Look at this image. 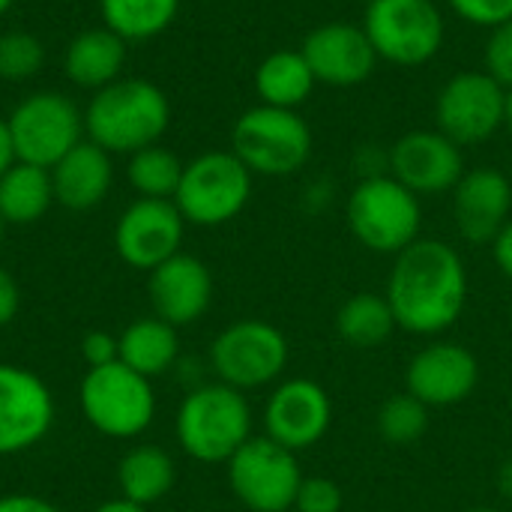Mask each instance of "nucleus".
Wrapping results in <instances>:
<instances>
[{"mask_svg":"<svg viewBox=\"0 0 512 512\" xmlns=\"http://www.w3.org/2000/svg\"><path fill=\"white\" fill-rule=\"evenodd\" d=\"M456 231L474 243H492L512 219V183L498 168H474L453 189Z\"/></svg>","mask_w":512,"mask_h":512,"instance_id":"aec40b11","label":"nucleus"},{"mask_svg":"<svg viewBox=\"0 0 512 512\" xmlns=\"http://www.w3.org/2000/svg\"><path fill=\"white\" fill-rule=\"evenodd\" d=\"M492 255H495L498 270L512 282V219L501 228V234L492 240Z\"/></svg>","mask_w":512,"mask_h":512,"instance_id":"4c0bfd02","label":"nucleus"},{"mask_svg":"<svg viewBox=\"0 0 512 512\" xmlns=\"http://www.w3.org/2000/svg\"><path fill=\"white\" fill-rule=\"evenodd\" d=\"M456 15L477 27H498L512 18V0H447Z\"/></svg>","mask_w":512,"mask_h":512,"instance_id":"72a5a7b5","label":"nucleus"},{"mask_svg":"<svg viewBox=\"0 0 512 512\" xmlns=\"http://www.w3.org/2000/svg\"><path fill=\"white\" fill-rule=\"evenodd\" d=\"M147 294L153 315L180 330L207 315L213 303V273L201 258L177 252L174 258L150 270Z\"/></svg>","mask_w":512,"mask_h":512,"instance_id":"a211bd4d","label":"nucleus"},{"mask_svg":"<svg viewBox=\"0 0 512 512\" xmlns=\"http://www.w3.org/2000/svg\"><path fill=\"white\" fill-rule=\"evenodd\" d=\"M252 198V171L237 153L210 150L186 162L174 204L189 225L216 228L243 213Z\"/></svg>","mask_w":512,"mask_h":512,"instance_id":"423d86ee","label":"nucleus"},{"mask_svg":"<svg viewBox=\"0 0 512 512\" xmlns=\"http://www.w3.org/2000/svg\"><path fill=\"white\" fill-rule=\"evenodd\" d=\"M174 480H177L174 459L162 447H153V444L132 447L117 465L120 498L138 507L159 504L174 489Z\"/></svg>","mask_w":512,"mask_h":512,"instance_id":"393cba45","label":"nucleus"},{"mask_svg":"<svg viewBox=\"0 0 512 512\" xmlns=\"http://www.w3.org/2000/svg\"><path fill=\"white\" fill-rule=\"evenodd\" d=\"M123 63H126V42L108 27H96L78 33L69 42L63 57V72L72 84L96 93L120 78Z\"/></svg>","mask_w":512,"mask_h":512,"instance_id":"4be33fe9","label":"nucleus"},{"mask_svg":"<svg viewBox=\"0 0 512 512\" xmlns=\"http://www.w3.org/2000/svg\"><path fill=\"white\" fill-rule=\"evenodd\" d=\"M51 171L54 201L66 210L84 213L105 201L114 183V165L111 153L93 144L90 138L75 144Z\"/></svg>","mask_w":512,"mask_h":512,"instance_id":"412c9836","label":"nucleus"},{"mask_svg":"<svg viewBox=\"0 0 512 512\" xmlns=\"http://www.w3.org/2000/svg\"><path fill=\"white\" fill-rule=\"evenodd\" d=\"M81 357L87 363V369H99V366H111L120 360V345L117 336L105 333V330H93L81 339Z\"/></svg>","mask_w":512,"mask_h":512,"instance_id":"f704fd0d","label":"nucleus"},{"mask_svg":"<svg viewBox=\"0 0 512 512\" xmlns=\"http://www.w3.org/2000/svg\"><path fill=\"white\" fill-rule=\"evenodd\" d=\"M480 384L477 357L459 342H432L420 348L405 369V393L426 408H453L474 396Z\"/></svg>","mask_w":512,"mask_h":512,"instance_id":"dca6fc26","label":"nucleus"},{"mask_svg":"<svg viewBox=\"0 0 512 512\" xmlns=\"http://www.w3.org/2000/svg\"><path fill=\"white\" fill-rule=\"evenodd\" d=\"M78 408L99 435L114 441L138 438L156 420L153 381L132 372L120 360L111 366L87 369L78 387Z\"/></svg>","mask_w":512,"mask_h":512,"instance_id":"39448f33","label":"nucleus"},{"mask_svg":"<svg viewBox=\"0 0 512 512\" xmlns=\"http://www.w3.org/2000/svg\"><path fill=\"white\" fill-rule=\"evenodd\" d=\"M183 168H186V162H180L177 153H171L168 147L150 144V147L129 156L126 177H129V186L138 192V198L174 201Z\"/></svg>","mask_w":512,"mask_h":512,"instance_id":"c85d7f7f","label":"nucleus"},{"mask_svg":"<svg viewBox=\"0 0 512 512\" xmlns=\"http://www.w3.org/2000/svg\"><path fill=\"white\" fill-rule=\"evenodd\" d=\"M54 426L48 384L15 363H0V456L33 450Z\"/></svg>","mask_w":512,"mask_h":512,"instance_id":"ddd939ff","label":"nucleus"},{"mask_svg":"<svg viewBox=\"0 0 512 512\" xmlns=\"http://www.w3.org/2000/svg\"><path fill=\"white\" fill-rule=\"evenodd\" d=\"M234 153L252 171L264 177L297 174L312 156V129L309 123L288 108L258 105L237 117Z\"/></svg>","mask_w":512,"mask_h":512,"instance_id":"0eeeda50","label":"nucleus"},{"mask_svg":"<svg viewBox=\"0 0 512 512\" xmlns=\"http://www.w3.org/2000/svg\"><path fill=\"white\" fill-rule=\"evenodd\" d=\"M504 99L507 87L486 69L459 72L438 93V132H444L459 147L483 144L504 126Z\"/></svg>","mask_w":512,"mask_h":512,"instance_id":"f8f14e48","label":"nucleus"},{"mask_svg":"<svg viewBox=\"0 0 512 512\" xmlns=\"http://www.w3.org/2000/svg\"><path fill=\"white\" fill-rule=\"evenodd\" d=\"M348 228L360 246L375 255H399L420 240V198L393 174H375L354 186L348 198Z\"/></svg>","mask_w":512,"mask_h":512,"instance_id":"20e7f679","label":"nucleus"},{"mask_svg":"<svg viewBox=\"0 0 512 512\" xmlns=\"http://www.w3.org/2000/svg\"><path fill=\"white\" fill-rule=\"evenodd\" d=\"M21 309V291L18 282L12 279V273L6 267H0V327L12 324L15 315Z\"/></svg>","mask_w":512,"mask_h":512,"instance_id":"c9c22d12","label":"nucleus"},{"mask_svg":"<svg viewBox=\"0 0 512 512\" xmlns=\"http://www.w3.org/2000/svg\"><path fill=\"white\" fill-rule=\"evenodd\" d=\"M180 450L201 465H228L252 438V408L246 393L216 381L186 393L174 417Z\"/></svg>","mask_w":512,"mask_h":512,"instance_id":"7ed1b4c3","label":"nucleus"},{"mask_svg":"<svg viewBox=\"0 0 512 512\" xmlns=\"http://www.w3.org/2000/svg\"><path fill=\"white\" fill-rule=\"evenodd\" d=\"M102 21L123 42L153 39L171 27L180 12V0H99Z\"/></svg>","mask_w":512,"mask_h":512,"instance_id":"cd10ccee","label":"nucleus"},{"mask_svg":"<svg viewBox=\"0 0 512 512\" xmlns=\"http://www.w3.org/2000/svg\"><path fill=\"white\" fill-rule=\"evenodd\" d=\"M333 426L330 393L312 378H288L273 387L264 405V435L294 453L324 441Z\"/></svg>","mask_w":512,"mask_h":512,"instance_id":"4468645a","label":"nucleus"},{"mask_svg":"<svg viewBox=\"0 0 512 512\" xmlns=\"http://www.w3.org/2000/svg\"><path fill=\"white\" fill-rule=\"evenodd\" d=\"M93 512H147V507H138V504L126 501V498H114V501L99 504Z\"/></svg>","mask_w":512,"mask_h":512,"instance_id":"a19ab883","label":"nucleus"},{"mask_svg":"<svg viewBox=\"0 0 512 512\" xmlns=\"http://www.w3.org/2000/svg\"><path fill=\"white\" fill-rule=\"evenodd\" d=\"M54 204L51 171L27 162H12L0 174V216L6 225H33Z\"/></svg>","mask_w":512,"mask_h":512,"instance_id":"bb28decb","label":"nucleus"},{"mask_svg":"<svg viewBox=\"0 0 512 512\" xmlns=\"http://www.w3.org/2000/svg\"><path fill=\"white\" fill-rule=\"evenodd\" d=\"M183 231H186V219L174 201L138 198L117 219L114 246L129 267L150 273L180 252Z\"/></svg>","mask_w":512,"mask_h":512,"instance_id":"2eb2a0df","label":"nucleus"},{"mask_svg":"<svg viewBox=\"0 0 512 512\" xmlns=\"http://www.w3.org/2000/svg\"><path fill=\"white\" fill-rule=\"evenodd\" d=\"M498 492H501L504 501H512V456L504 459L501 468H498Z\"/></svg>","mask_w":512,"mask_h":512,"instance_id":"ea45409f","label":"nucleus"},{"mask_svg":"<svg viewBox=\"0 0 512 512\" xmlns=\"http://www.w3.org/2000/svg\"><path fill=\"white\" fill-rule=\"evenodd\" d=\"M300 51L309 60L315 78L330 87L363 84L378 63L375 45L369 42L366 30L345 21H330L315 27Z\"/></svg>","mask_w":512,"mask_h":512,"instance_id":"6ab92c4d","label":"nucleus"},{"mask_svg":"<svg viewBox=\"0 0 512 512\" xmlns=\"http://www.w3.org/2000/svg\"><path fill=\"white\" fill-rule=\"evenodd\" d=\"M0 512H60L51 501L39 495H3L0 498Z\"/></svg>","mask_w":512,"mask_h":512,"instance_id":"e433bc0d","label":"nucleus"},{"mask_svg":"<svg viewBox=\"0 0 512 512\" xmlns=\"http://www.w3.org/2000/svg\"><path fill=\"white\" fill-rule=\"evenodd\" d=\"M363 3H366V6H369V3H375V0H363Z\"/></svg>","mask_w":512,"mask_h":512,"instance_id":"49530a36","label":"nucleus"},{"mask_svg":"<svg viewBox=\"0 0 512 512\" xmlns=\"http://www.w3.org/2000/svg\"><path fill=\"white\" fill-rule=\"evenodd\" d=\"M465 512H504V510H495V507H471V510Z\"/></svg>","mask_w":512,"mask_h":512,"instance_id":"c03bdc74","label":"nucleus"},{"mask_svg":"<svg viewBox=\"0 0 512 512\" xmlns=\"http://www.w3.org/2000/svg\"><path fill=\"white\" fill-rule=\"evenodd\" d=\"M288 357L291 348L285 333L261 318H240L228 324L210 345V369L222 384L240 393L279 381Z\"/></svg>","mask_w":512,"mask_h":512,"instance_id":"6e6552de","label":"nucleus"},{"mask_svg":"<svg viewBox=\"0 0 512 512\" xmlns=\"http://www.w3.org/2000/svg\"><path fill=\"white\" fill-rule=\"evenodd\" d=\"M345 507V492L336 480L330 477H303L297 489V512H342Z\"/></svg>","mask_w":512,"mask_h":512,"instance_id":"2f4dec72","label":"nucleus"},{"mask_svg":"<svg viewBox=\"0 0 512 512\" xmlns=\"http://www.w3.org/2000/svg\"><path fill=\"white\" fill-rule=\"evenodd\" d=\"M15 162L54 168L84 135V114L63 93L45 90L21 99L6 117Z\"/></svg>","mask_w":512,"mask_h":512,"instance_id":"9b49d317","label":"nucleus"},{"mask_svg":"<svg viewBox=\"0 0 512 512\" xmlns=\"http://www.w3.org/2000/svg\"><path fill=\"white\" fill-rule=\"evenodd\" d=\"M363 30L378 60L396 66L429 63L444 45V18L432 0H375L366 6Z\"/></svg>","mask_w":512,"mask_h":512,"instance_id":"1a4fd4ad","label":"nucleus"},{"mask_svg":"<svg viewBox=\"0 0 512 512\" xmlns=\"http://www.w3.org/2000/svg\"><path fill=\"white\" fill-rule=\"evenodd\" d=\"M504 126L512 132V90H507V99H504Z\"/></svg>","mask_w":512,"mask_h":512,"instance_id":"79ce46f5","label":"nucleus"},{"mask_svg":"<svg viewBox=\"0 0 512 512\" xmlns=\"http://www.w3.org/2000/svg\"><path fill=\"white\" fill-rule=\"evenodd\" d=\"M45 48L33 33L9 30L0 36V78L6 81H27L42 69Z\"/></svg>","mask_w":512,"mask_h":512,"instance_id":"7c9ffc66","label":"nucleus"},{"mask_svg":"<svg viewBox=\"0 0 512 512\" xmlns=\"http://www.w3.org/2000/svg\"><path fill=\"white\" fill-rule=\"evenodd\" d=\"M12 3H15V0H0V15H6V12L12 9Z\"/></svg>","mask_w":512,"mask_h":512,"instance_id":"37998d69","label":"nucleus"},{"mask_svg":"<svg viewBox=\"0 0 512 512\" xmlns=\"http://www.w3.org/2000/svg\"><path fill=\"white\" fill-rule=\"evenodd\" d=\"M3 237H6V219L0 216V243H3Z\"/></svg>","mask_w":512,"mask_h":512,"instance_id":"a18cd8bd","label":"nucleus"},{"mask_svg":"<svg viewBox=\"0 0 512 512\" xmlns=\"http://www.w3.org/2000/svg\"><path fill=\"white\" fill-rule=\"evenodd\" d=\"M399 330L441 336L468 306V270L462 255L444 243L420 237L393 258L384 291Z\"/></svg>","mask_w":512,"mask_h":512,"instance_id":"f257e3e1","label":"nucleus"},{"mask_svg":"<svg viewBox=\"0 0 512 512\" xmlns=\"http://www.w3.org/2000/svg\"><path fill=\"white\" fill-rule=\"evenodd\" d=\"M393 177L420 195L453 192L465 177V156L456 141H450L438 129H414L402 135L390 150Z\"/></svg>","mask_w":512,"mask_h":512,"instance_id":"f3484780","label":"nucleus"},{"mask_svg":"<svg viewBox=\"0 0 512 512\" xmlns=\"http://www.w3.org/2000/svg\"><path fill=\"white\" fill-rule=\"evenodd\" d=\"M171 120L165 93L144 78H117L93 93L84 111V132L108 153H138L156 144Z\"/></svg>","mask_w":512,"mask_h":512,"instance_id":"f03ea898","label":"nucleus"},{"mask_svg":"<svg viewBox=\"0 0 512 512\" xmlns=\"http://www.w3.org/2000/svg\"><path fill=\"white\" fill-rule=\"evenodd\" d=\"M15 162V150H12V138H9V123L0 117V174Z\"/></svg>","mask_w":512,"mask_h":512,"instance_id":"58836bf2","label":"nucleus"},{"mask_svg":"<svg viewBox=\"0 0 512 512\" xmlns=\"http://www.w3.org/2000/svg\"><path fill=\"white\" fill-rule=\"evenodd\" d=\"M228 486L234 498L249 512H288L294 510L303 471L297 453L270 441L267 435L249 438L228 459Z\"/></svg>","mask_w":512,"mask_h":512,"instance_id":"9d476101","label":"nucleus"},{"mask_svg":"<svg viewBox=\"0 0 512 512\" xmlns=\"http://www.w3.org/2000/svg\"><path fill=\"white\" fill-rule=\"evenodd\" d=\"M117 345H120V363L129 366L132 372L150 378V381L171 372L177 357H180L177 327L165 324L156 315L132 321L117 336Z\"/></svg>","mask_w":512,"mask_h":512,"instance_id":"5701e85b","label":"nucleus"},{"mask_svg":"<svg viewBox=\"0 0 512 512\" xmlns=\"http://www.w3.org/2000/svg\"><path fill=\"white\" fill-rule=\"evenodd\" d=\"M333 327H336V336L357 351H375L387 345V339L399 330L387 297L372 294V291H360L348 297L336 309Z\"/></svg>","mask_w":512,"mask_h":512,"instance_id":"a878e982","label":"nucleus"},{"mask_svg":"<svg viewBox=\"0 0 512 512\" xmlns=\"http://www.w3.org/2000/svg\"><path fill=\"white\" fill-rule=\"evenodd\" d=\"M429 432V408L411 393L390 396L378 408V435L390 447H414Z\"/></svg>","mask_w":512,"mask_h":512,"instance_id":"c756f323","label":"nucleus"},{"mask_svg":"<svg viewBox=\"0 0 512 512\" xmlns=\"http://www.w3.org/2000/svg\"><path fill=\"white\" fill-rule=\"evenodd\" d=\"M486 72L512 90V18L492 27V36L486 42Z\"/></svg>","mask_w":512,"mask_h":512,"instance_id":"473e14b6","label":"nucleus"},{"mask_svg":"<svg viewBox=\"0 0 512 512\" xmlns=\"http://www.w3.org/2000/svg\"><path fill=\"white\" fill-rule=\"evenodd\" d=\"M315 84L318 78L309 60L303 57V51H294V48L273 51L255 69V90L261 96V105L297 111L312 96Z\"/></svg>","mask_w":512,"mask_h":512,"instance_id":"b1692460","label":"nucleus"}]
</instances>
